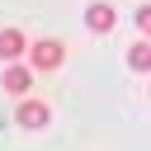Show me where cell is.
Here are the masks:
<instances>
[{
  "label": "cell",
  "mask_w": 151,
  "mask_h": 151,
  "mask_svg": "<svg viewBox=\"0 0 151 151\" xmlns=\"http://www.w3.org/2000/svg\"><path fill=\"white\" fill-rule=\"evenodd\" d=\"M61 57H66V47H61L57 38H38V42L28 47V66H33V71H57Z\"/></svg>",
  "instance_id": "obj_2"
},
{
  "label": "cell",
  "mask_w": 151,
  "mask_h": 151,
  "mask_svg": "<svg viewBox=\"0 0 151 151\" xmlns=\"http://www.w3.org/2000/svg\"><path fill=\"white\" fill-rule=\"evenodd\" d=\"M127 66L132 71H151V38H137L127 47Z\"/></svg>",
  "instance_id": "obj_6"
},
{
  "label": "cell",
  "mask_w": 151,
  "mask_h": 151,
  "mask_svg": "<svg viewBox=\"0 0 151 151\" xmlns=\"http://www.w3.org/2000/svg\"><path fill=\"white\" fill-rule=\"evenodd\" d=\"M0 57H5V61L28 57V38H24L19 28H0Z\"/></svg>",
  "instance_id": "obj_5"
},
{
  "label": "cell",
  "mask_w": 151,
  "mask_h": 151,
  "mask_svg": "<svg viewBox=\"0 0 151 151\" xmlns=\"http://www.w3.org/2000/svg\"><path fill=\"white\" fill-rule=\"evenodd\" d=\"M0 85H5L9 94H28V90H33V66L9 61V66H5V76H0Z\"/></svg>",
  "instance_id": "obj_4"
},
{
  "label": "cell",
  "mask_w": 151,
  "mask_h": 151,
  "mask_svg": "<svg viewBox=\"0 0 151 151\" xmlns=\"http://www.w3.org/2000/svg\"><path fill=\"white\" fill-rule=\"evenodd\" d=\"M14 123H19L24 132H42V127L52 123V109H47L42 99H33V94H24V99H19V109H14Z\"/></svg>",
  "instance_id": "obj_1"
},
{
  "label": "cell",
  "mask_w": 151,
  "mask_h": 151,
  "mask_svg": "<svg viewBox=\"0 0 151 151\" xmlns=\"http://www.w3.org/2000/svg\"><path fill=\"white\" fill-rule=\"evenodd\" d=\"M113 24H118V9H113L109 0L85 5V28H90V33H113Z\"/></svg>",
  "instance_id": "obj_3"
},
{
  "label": "cell",
  "mask_w": 151,
  "mask_h": 151,
  "mask_svg": "<svg viewBox=\"0 0 151 151\" xmlns=\"http://www.w3.org/2000/svg\"><path fill=\"white\" fill-rule=\"evenodd\" d=\"M132 24H137V33H142V38H151V5H137Z\"/></svg>",
  "instance_id": "obj_7"
}]
</instances>
